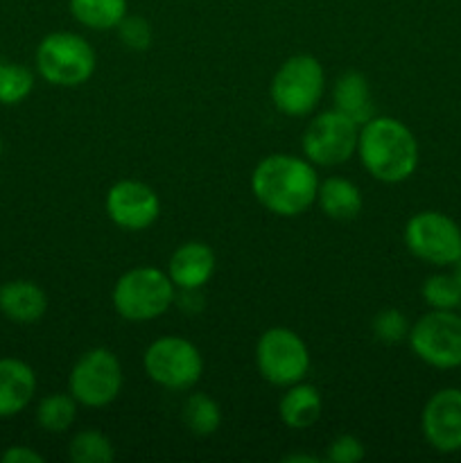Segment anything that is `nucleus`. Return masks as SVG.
<instances>
[{
    "label": "nucleus",
    "instance_id": "obj_1",
    "mask_svg": "<svg viewBox=\"0 0 461 463\" xmlns=\"http://www.w3.org/2000/svg\"><path fill=\"white\" fill-rule=\"evenodd\" d=\"M319 175L306 156L269 154L251 172V193L267 213L276 217H298L316 202Z\"/></svg>",
    "mask_w": 461,
    "mask_h": 463
},
{
    "label": "nucleus",
    "instance_id": "obj_2",
    "mask_svg": "<svg viewBox=\"0 0 461 463\" xmlns=\"http://www.w3.org/2000/svg\"><path fill=\"white\" fill-rule=\"evenodd\" d=\"M357 158L362 167L380 184H402L411 179L419 167V140L405 122L375 113L360 127Z\"/></svg>",
    "mask_w": 461,
    "mask_h": 463
},
{
    "label": "nucleus",
    "instance_id": "obj_3",
    "mask_svg": "<svg viewBox=\"0 0 461 463\" xmlns=\"http://www.w3.org/2000/svg\"><path fill=\"white\" fill-rule=\"evenodd\" d=\"M176 301V288L167 271L158 267H134L116 280L111 292L113 310L129 324H145L165 315Z\"/></svg>",
    "mask_w": 461,
    "mask_h": 463
},
{
    "label": "nucleus",
    "instance_id": "obj_4",
    "mask_svg": "<svg viewBox=\"0 0 461 463\" xmlns=\"http://www.w3.org/2000/svg\"><path fill=\"white\" fill-rule=\"evenodd\" d=\"M36 72L59 89H77L93 77L98 57L89 41L75 32H50L34 52Z\"/></svg>",
    "mask_w": 461,
    "mask_h": 463
},
{
    "label": "nucleus",
    "instance_id": "obj_5",
    "mask_svg": "<svg viewBox=\"0 0 461 463\" xmlns=\"http://www.w3.org/2000/svg\"><path fill=\"white\" fill-rule=\"evenodd\" d=\"M325 93L324 66L312 54H294L285 59L274 72L269 98L283 116H310Z\"/></svg>",
    "mask_w": 461,
    "mask_h": 463
},
{
    "label": "nucleus",
    "instance_id": "obj_6",
    "mask_svg": "<svg viewBox=\"0 0 461 463\" xmlns=\"http://www.w3.org/2000/svg\"><path fill=\"white\" fill-rule=\"evenodd\" d=\"M125 373L118 355L108 348H90L81 353L68 373V393L86 410H104L118 401Z\"/></svg>",
    "mask_w": 461,
    "mask_h": 463
},
{
    "label": "nucleus",
    "instance_id": "obj_7",
    "mask_svg": "<svg viewBox=\"0 0 461 463\" xmlns=\"http://www.w3.org/2000/svg\"><path fill=\"white\" fill-rule=\"evenodd\" d=\"M143 369L158 387L167 392H185L202 380L203 357L190 339L163 335L145 348Z\"/></svg>",
    "mask_w": 461,
    "mask_h": 463
},
{
    "label": "nucleus",
    "instance_id": "obj_8",
    "mask_svg": "<svg viewBox=\"0 0 461 463\" xmlns=\"http://www.w3.org/2000/svg\"><path fill=\"white\" fill-rule=\"evenodd\" d=\"M310 348L294 330L274 326L258 337L256 369L265 383L274 387H289L310 373Z\"/></svg>",
    "mask_w": 461,
    "mask_h": 463
},
{
    "label": "nucleus",
    "instance_id": "obj_9",
    "mask_svg": "<svg viewBox=\"0 0 461 463\" xmlns=\"http://www.w3.org/2000/svg\"><path fill=\"white\" fill-rule=\"evenodd\" d=\"M411 353L432 369L461 366V315L455 310H429L411 324L407 337Z\"/></svg>",
    "mask_w": 461,
    "mask_h": 463
},
{
    "label": "nucleus",
    "instance_id": "obj_10",
    "mask_svg": "<svg viewBox=\"0 0 461 463\" xmlns=\"http://www.w3.org/2000/svg\"><path fill=\"white\" fill-rule=\"evenodd\" d=\"M360 125L343 113L328 109L307 122L301 138L303 156L316 167H337L357 154Z\"/></svg>",
    "mask_w": 461,
    "mask_h": 463
},
{
    "label": "nucleus",
    "instance_id": "obj_11",
    "mask_svg": "<svg viewBox=\"0 0 461 463\" xmlns=\"http://www.w3.org/2000/svg\"><path fill=\"white\" fill-rule=\"evenodd\" d=\"M407 251L437 267H455L461 260V229L452 217L438 211H420L405 224Z\"/></svg>",
    "mask_w": 461,
    "mask_h": 463
},
{
    "label": "nucleus",
    "instance_id": "obj_12",
    "mask_svg": "<svg viewBox=\"0 0 461 463\" xmlns=\"http://www.w3.org/2000/svg\"><path fill=\"white\" fill-rule=\"evenodd\" d=\"M104 211L118 229L138 233L161 217V199L145 181L120 179L107 190Z\"/></svg>",
    "mask_w": 461,
    "mask_h": 463
},
{
    "label": "nucleus",
    "instance_id": "obj_13",
    "mask_svg": "<svg viewBox=\"0 0 461 463\" xmlns=\"http://www.w3.org/2000/svg\"><path fill=\"white\" fill-rule=\"evenodd\" d=\"M420 432L428 446L441 455L461 450V389H438L420 411Z\"/></svg>",
    "mask_w": 461,
    "mask_h": 463
},
{
    "label": "nucleus",
    "instance_id": "obj_14",
    "mask_svg": "<svg viewBox=\"0 0 461 463\" xmlns=\"http://www.w3.org/2000/svg\"><path fill=\"white\" fill-rule=\"evenodd\" d=\"M215 251L206 242L190 240L176 247L167 260V276L174 283L176 292H194L211 283L215 274Z\"/></svg>",
    "mask_w": 461,
    "mask_h": 463
},
{
    "label": "nucleus",
    "instance_id": "obj_15",
    "mask_svg": "<svg viewBox=\"0 0 461 463\" xmlns=\"http://www.w3.org/2000/svg\"><path fill=\"white\" fill-rule=\"evenodd\" d=\"M36 393V373L18 357H0V419L25 411Z\"/></svg>",
    "mask_w": 461,
    "mask_h": 463
},
{
    "label": "nucleus",
    "instance_id": "obj_16",
    "mask_svg": "<svg viewBox=\"0 0 461 463\" xmlns=\"http://www.w3.org/2000/svg\"><path fill=\"white\" fill-rule=\"evenodd\" d=\"M0 312L12 324H39L48 312V294L34 280H7L0 285Z\"/></svg>",
    "mask_w": 461,
    "mask_h": 463
},
{
    "label": "nucleus",
    "instance_id": "obj_17",
    "mask_svg": "<svg viewBox=\"0 0 461 463\" xmlns=\"http://www.w3.org/2000/svg\"><path fill=\"white\" fill-rule=\"evenodd\" d=\"M321 411H324L321 392L306 380L285 387V393L278 401V419L283 420L285 428L296 432L312 428L321 419Z\"/></svg>",
    "mask_w": 461,
    "mask_h": 463
},
{
    "label": "nucleus",
    "instance_id": "obj_18",
    "mask_svg": "<svg viewBox=\"0 0 461 463\" xmlns=\"http://www.w3.org/2000/svg\"><path fill=\"white\" fill-rule=\"evenodd\" d=\"M333 109L351 118L355 125H364L375 116L373 93L369 80L362 72L348 71L333 84Z\"/></svg>",
    "mask_w": 461,
    "mask_h": 463
},
{
    "label": "nucleus",
    "instance_id": "obj_19",
    "mask_svg": "<svg viewBox=\"0 0 461 463\" xmlns=\"http://www.w3.org/2000/svg\"><path fill=\"white\" fill-rule=\"evenodd\" d=\"M315 203L330 220L348 222L360 215L364 199H362V190L351 179H346V176H328L319 184Z\"/></svg>",
    "mask_w": 461,
    "mask_h": 463
},
{
    "label": "nucleus",
    "instance_id": "obj_20",
    "mask_svg": "<svg viewBox=\"0 0 461 463\" xmlns=\"http://www.w3.org/2000/svg\"><path fill=\"white\" fill-rule=\"evenodd\" d=\"M72 18L86 30H116L127 16V0H68Z\"/></svg>",
    "mask_w": 461,
    "mask_h": 463
},
{
    "label": "nucleus",
    "instance_id": "obj_21",
    "mask_svg": "<svg viewBox=\"0 0 461 463\" xmlns=\"http://www.w3.org/2000/svg\"><path fill=\"white\" fill-rule=\"evenodd\" d=\"M181 419H183V425L188 428L190 434H194V437H211L221 425L220 402L208 396V393H190L183 402Z\"/></svg>",
    "mask_w": 461,
    "mask_h": 463
},
{
    "label": "nucleus",
    "instance_id": "obj_22",
    "mask_svg": "<svg viewBox=\"0 0 461 463\" xmlns=\"http://www.w3.org/2000/svg\"><path fill=\"white\" fill-rule=\"evenodd\" d=\"M77 401L71 393H50L36 405V423L43 432L63 434L77 419Z\"/></svg>",
    "mask_w": 461,
    "mask_h": 463
},
{
    "label": "nucleus",
    "instance_id": "obj_23",
    "mask_svg": "<svg viewBox=\"0 0 461 463\" xmlns=\"http://www.w3.org/2000/svg\"><path fill=\"white\" fill-rule=\"evenodd\" d=\"M68 457L72 463H111L116 448L99 430H80L68 443Z\"/></svg>",
    "mask_w": 461,
    "mask_h": 463
},
{
    "label": "nucleus",
    "instance_id": "obj_24",
    "mask_svg": "<svg viewBox=\"0 0 461 463\" xmlns=\"http://www.w3.org/2000/svg\"><path fill=\"white\" fill-rule=\"evenodd\" d=\"M34 90V75L27 66L0 59V104L16 107Z\"/></svg>",
    "mask_w": 461,
    "mask_h": 463
},
{
    "label": "nucleus",
    "instance_id": "obj_25",
    "mask_svg": "<svg viewBox=\"0 0 461 463\" xmlns=\"http://www.w3.org/2000/svg\"><path fill=\"white\" fill-rule=\"evenodd\" d=\"M420 297L429 310H456L461 306V289L452 274L428 276L420 288Z\"/></svg>",
    "mask_w": 461,
    "mask_h": 463
},
{
    "label": "nucleus",
    "instance_id": "obj_26",
    "mask_svg": "<svg viewBox=\"0 0 461 463\" xmlns=\"http://www.w3.org/2000/svg\"><path fill=\"white\" fill-rule=\"evenodd\" d=\"M411 324L407 319V315L398 307H387V310H380L378 315L371 321V333L378 339L380 344H387V346H393V344L407 342L409 337Z\"/></svg>",
    "mask_w": 461,
    "mask_h": 463
},
{
    "label": "nucleus",
    "instance_id": "obj_27",
    "mask_svg": "<svg viewBox=\"0 0 461 463\" xmlns=\"http://www.w3.org/2000/svg\"><path fill=\"white\" fill-rule=\"evenodd\" d=\"M116 32L122 45L127 50H131V52H145V50H149V45L154 41L152 25L143 16H129L127 14L120 21V25L116 27Z\"/></svg>",
    "mask_w": 461,
    "mask_h": 463
},
{
    "label": "nucleus",
    "instance_id": "obj_28",
    "mask_svg": "<svg viewBox=\"0 0 461 463\" xmlns=\"http://www.w3.org/2000/svg\"><path fill=\"white\" fill-rule=\"evenodd\" d=\"M366 457L364 443L353 434H339L328 443L325 459L330 463H360Z\"/></svg>",
    "mask_w": 461,
    "mask_h": 463
},
{
    "label": "nucleus",
    "instance_id": "obj_29",
    "mask_svg": "<svg viewBox=\"0 0 461 463\" xmlns=\"http://www.w3.org/2000/svg\"><path fill=\"white\" fill-rule=\"evenodd\" d=\"M3 463H43V457L30 446H9L7 450L0 455Z\"/></svg>",
    "mask_w": 461,
    "mask_h": 463
},
{
    "label": "nucleus",
    "instance_id": "obj_30",
    "mask_svg": "<svg viewBox=\"0 0 461 463\" xmlns=\"http://www.w3.org/2000/svg\"><path fill=\"white\" fill-rule=\"evenodd\" d=\"M283 461H287V463H316L319 459H316V457H310V455H287V457H283Z\"/></svg>",
    "mask_w": 461,
    "mask_h": 463
},
{
    "label": "nucleus",
    "instance_id": "obj_31",
    "mask_svg": "<svg viewBox=\"0 0 461 463\" xmlns=\"http://www.w3.org/2000/svg\"><path fill=\"white\" fill-rule=\"evenodd\" d=\"M452 276H455L456 285H459V289H461V260L455 265V271H452Z\"/></svg>",
    "mask_w": 461,
    "mask_h": 463
},
{
    "label": "nucleus",
    "instance_id": "obj_32",
    "mask_svg": "<svg viewBox=\"0 0 461 463\" xmlns=\"http://www.w3.org/2000/svg\"><path fill=\"white\" fill-rule=\"evenodd\" d=\"M0 158H3V138H0Z\"/></svg>",
    "mask_w": 461,
    "mask_h": 463
}]
</instances>
